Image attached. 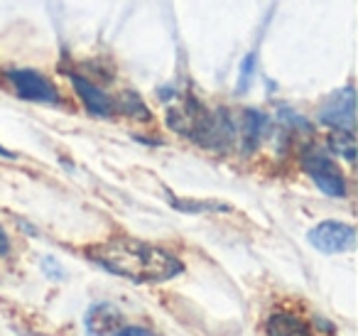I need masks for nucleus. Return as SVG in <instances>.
Instances as JSON below:
<instances>
[{
    "mask_svg": "<svg viewBox=\"0 0 358 336\" xmlns=\"http://www.w3.org/2000/svg\"><path fill=\"white\" fill-rule=\"evenodd\" d=\"M89 258L113 275L138 285L167 282L185 270V265L172 253L135 238H113V241L99 243L89 251Z\"/></svg>",
    "mask_w": 358,
    "mask_h": 336,
    "instance_id": "nucleus-1",
    "label": "nucleus"
},
{
    "mask_svg": "<svg viewBox=\"0 0 358 336\" xmlns=\"http://www.w3.org/2000/svg\"><path fill=\"white\" fill-rule=\"evenodd\" d=\"M302 167L304 172L312 177V182L324 192L327 197H346V179H343L338 164L329 158L322 150H309L302 155Z\"/></svg>",
    "mask_w": 358,
    "mask_h": 336,
    "instance_id": "nucleus-2",
    "label": "nucleus"
},
{
    "mask_svg": "<svg viewBox=\"0 0 358 336\" xmlns=\"http://www.w3.org/2000/svg\"><path fill=\"white\" fill-rule=\"evenodd\" d=\"M8 81L13 84L15 94L25 101H37V104H59V91L55 89L50 79L32 69H13L8 71Z\"/></svg>",
    "mask_w": 358,
    "mask_h": 336,
    "instance_id": "nucleus-3",
    "label": "nucleus"
},
{
    "mask_svg": "<svg viewBox=\"0 0 358 336\" xmlns=\"http://www.w3.org/2000/svg\"><path fill=\"white\" fill-rule=\"evenodd\" d=\"M307 238L317 251L334 255V253L351 251L356 243V231H353V226L341 221H322L307 233Z\"/></svg>",
    "mask_w": 358,
    "mask_h": 336,
    "instance_id": "nucleus-4",
    "label": "nucleus"
},
{
    "mask_svg": "<svg viewBox=\"0 0 358 336\" xmlns=\"http://www.w3.org/2000/svg\"><path fill=\"white\" fill-rule=\"evenodd\" d=\"M319 120L324 125H331L334 130H353V89L336 91L319 111Z\"/></svg>",
    "mask_w": 358,
    "mask_h": 336,
    "instance_id": "nucleus-5",
    "label": "nucleus"
},
{
    "mask_svg": "<svg viewBox=\"0 0 358 336\" xmlns=\"http://www.w3.org/2000/svg\"><path fill=\"white\" fill-rule=\"evenodd\" d=\"M86 334L89 336H115L123 329V314H120L118 307L108 304V302H101L94 304L86 314Z\"/></svg>",
    "mask_w": 358,
    "mask_h": 336,
    "instance_id": "nucleus-6",
    "label": "nucleus"
},
{
    "mask_svg": "<svg viewBox=\"0 0 358 336\" xmlns=\"http://www.w3.org/2000/svg\"><path fill=\"white\" fill-rule=\"evenodd\" d=\"M71 84H74L76 94L84 101L86 111H89L91 115H96V118H108V115L113 113L115 104L103 89H99V86L91 84L89 79H84V76H79V74H71Z\"/></svg>",
    "mask_w": 358,
    "mask_h": 336,
    "instance_id": "nucleus-7",
    "label": "nucleus"
},
{
    "mask_svg": "<svg viewBox=\"0 0 358 336\" xmlns=\"http://www.w3.org/2000/svg\"><path fill=\"white\" fill-rule=\"evenodd\" d=\"M265 331H268V336H314L307 321L299 319L297 314H289V312H275L265 321Z\"/></svg>",
    "mask_w": 358,
    "mask_h": 336,
    "instance_id": "nucleus-8",
    "label": "nucleus"
},
{
    "mask_svg": "<svg viewBox=\"0 0 358 336\" xmlns=\"http://www.w3.org/2000/svg\"><path fill=\"white\" fill-rule=\"evenodd\" d=\"M265 115L258 111H245V128H243V138H245V148L253 150L260 143V135L265 130Z\"/></svg>",
    "mask_w": 358,
    "mask_h": 336,
    "instance_id": "nucleus-9",
    "label": "nucleus"
},
{
    "mask_svg": "<svg viewBox=\"0 0 358 336\" xmlns=\"http://www.w3.org/2000/svg\"><path fill=\"white\" fill-rule=\"evenodd\" d=\"M329 145L336 155H341L343 160L353 162L356 160V140H353V130H334V135L329 138Z\"/></svg>",
    "mask_w": 358,
    "mask_h": 336,
    "instance_id": "nucleus-10",
    "label": "nucleus"
},
{
    "mask_svg": "<svg viewBox=\"0 0 358 336\" xmlns=\"http://www.w3.org/2000/svg\"><path fill=\"white\" fill-rule=\"evenodd\" d=\"M253 64H255V57L248 55L243 62V66H241V71H243V81H241V89H245V86L250 84V76H253Z\"/></svg>",
    "mask_w": 358,
    "mask_h": 336,
    "instance_id": "nucleus-11",
    "label": "nucleus"
},
{
    "mask_svg": "<svg viewBox=\"0 0 358 336\" xmlns=\"http://www.w3.org/2000/svg\"><path fill=\"white\" fill-rule=\"evenodd\" d=\"M115 336H155V334L148 329H143V326H123Z\"/></svg>",
    "mask_w": 358,
    "mask_h": 336,
    "instance_id": "nucleus-12",
    "label": "nucleus"
},
{
    "mask_svg": "<svg viewBox=\"0 0 358 336\" xmlns=\"http://www.w3.org/2000/svg\"><path fill=\"white\" fill-rule=\"evenodd\" d=\"M8 251H10V241H8V233L0 226V258L8 255Z\"/></svg>",
    "mask_w": 358,
    "mask_h": 336,
    "instance_id": "nucleus-13",
    "label": "nucleus"
},
{
    "mask_svg": "<svg viewBox=\"0 0 358 336\" xmlns=\"http://www.w3.org/2000/svg\"><path fill=\"white\" fill-rule=\"evenodd\" d=\"M0 158H15V155H13L10 150H6L3 145H0Z\"/></svg>",
    "mask_w": 358,
    "mask_h": 336,
    "instance_id": "nucleus-14",
    "label": "nucleus"
}]
</instances>
